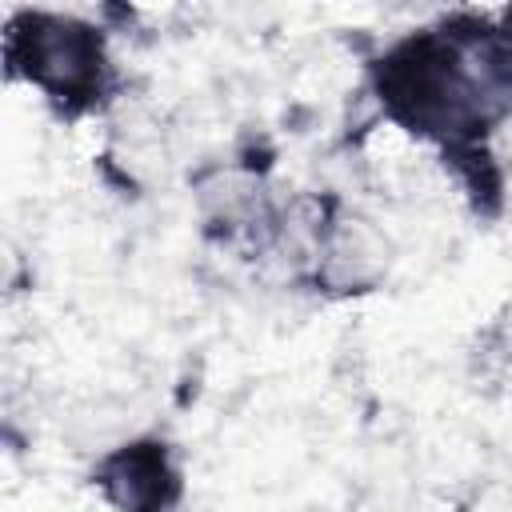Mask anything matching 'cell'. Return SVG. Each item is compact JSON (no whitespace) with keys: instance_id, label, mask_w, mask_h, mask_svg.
I'll use <instances>...</instances> for the list:
<instances>
[{"instance_id":"1","label":"cell","mask_w":512,"mask_h":512,"mask_svg":"<svg viewBox=\"0 0 512 512\" xmlns=\"http://www.w3.org/2000/svg\"><path fill=\"white\" fill-rule=\"evenodd\" d=\"M376 92L404 128L468 148L512 96V48L480 32L468 44L452 32H420L380 60Z\"/></svg>"},{"instance_id":"2","label":"cell","mask_w":512,"mask_h":512,"mask_svg":"<svg viewBox=\"0 0 512 512\" xmlns=\"http://www.w3.org/2000/svg\"><path fill=\"white\" fill-rule=\"evenodd\" d=\"M8 64L72 112L92 108L108 84L104 40L72 16H16L8 24Z\"/></svg>"},{"instance_id":"3","label":"cell","mask_w":512,"mask_h":512,"mask_svg":"<svg viewBox=\"0 0 512 512\" xmlns=\"http://www.w3.org/2000/svg\"><path fill=\"white\" fill-rule=\"evenodd\" d=\"M96 480L120 512H168L180 496V472L172 468L168 448L156 440L108 452L96 468Z\"/></svg>"}]
</instances>
